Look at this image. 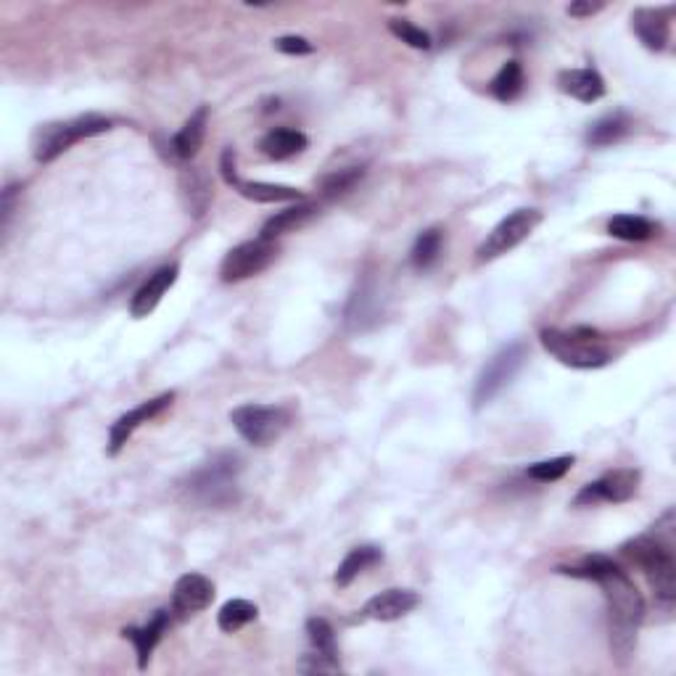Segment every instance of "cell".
<instances>
[{
  "instance_id": "obj_1",
  "label": "cell",
  "mask_w": 676,
  "mask_h": 676,
  "mask_svg": "<svg viewBox=\"0 0 676 676\" xmlns=\"http://www.w3.org/2000/svg\"><path fill=\"white\" fill-rule=\"evenodd\" d=\"M560 574L574 576V579L595 581L603 589L605 603H608V624H610V650L621 666L632 661L634 647H637V632L645 621V597L618 566L616 560L605 555H587L579 566L558 568Z\"/></svg>"
},
{
  "instance_id": "obj_2",
  "label": "cell",
  "mask_w": 676,
  "mask_h": 676,
  "mask_svg": "<svg viewBox=\"0 0 676 676\" xmlns=\"http://www.w3.org/2000/svg\"><path fill=\"white\" fill-rule=\"evenodd\" d=\"M674 510H666L661 521L653 529L629 539L621 547L626 558L634 566L642 568L650 587H653L655 603L666 613L676 603V555H674Z\"/></svg>"
},
{
  "instance_id": "obj_3",
  "label": "cell",
  "mask_w": 676,
  "mask_h": 676,
  "mask_svg": "<svg viewBox=\"0 0 676 676\" xmlns=\"http://www.w3.org/2000/svg\"><path fill=\"white\" fill-rule=\"evenodd\" d=\"M539 338H542L544 349L555 360L563 362L566 368L597 370L605 368L613 360L603 333L595 331V328H587V325H576V328H544L539 333Z\"/></svg>"
},
{
  "instance_id": "obj_4",
  "label": "cell",
  "mask_w": 676,
  "mask_h": 676,
  "mask_svg": "<svg viewBox=\"0 0 676 676\" xmlns=\"http://www.w3.org/2000/svg\"><path fill=\"white\" fill-rule=\"evenodd\" d=\"M238 478H241V457L222 452L209 463L185 478L183 492L201 507H228L238 500Z\"/></svg>"
},
{
  "instance_id": "obj_5",
  "label": "cell",
  "mask_w": 676,
  "mask_h": 676,
  "mask_svg": "<svg viewBox=\"0 0 676 676\" xmlns=\"http://www.w3.org/2000/svg\"><path fill=\"white\" fill-rule=\"evenodd\" d=\"M111 119L101 117V114H82V117L59 119V122H48L35 130L32 138V154L40 164H51L53 159H59L64 151L77 146L80 140L96 138V135L109 133Z\"/></svg>"
},
{
  "instance_id": "obj_6",
  "label": "cell",
  "mask_w": 676,
  "mask_h": 676,
  "mask_svg": "<svg viewBox=\"0 0 676 676\" xmlns=\"http://www.w3.org/2000/svg\"><path fill=\"white\" fill-rule=\"evenodd\" d=\"M523 362H526V346L521 341L502 346L478 375L476 389H473V407L481 410L484 405H489L505 386H510V381L523 368Z\"/></svg>"
},
{
  "instance_id": "obj_7",
  "label": "cell",
  "mask_w": 676,
  "mask_h": 676,
  "mask_svg": "<svg viewBox=\"0 0 676 676\" xmlns=\"http://www.w3.org/2000/svg\"><path fill=\"white\" fill-rule=\"evenodd\" d=\"M230 423L236 426L243 441H249L254 447H267L288 428V412L283 407L241 405L230 412Z\"/></svg>"
},
{
  "instance_id": "obj_8",
  "label": "cell",
  "mask_w": 676,
  "mask_h": 676,
  "mask_svg": "<svg viewBox=\"0 0 676 676\" xmlns=\"http://www.w3.org/2000/svg\"><path fill=\"white\" fill-rule=\"evenodd\" d=\"M539 222H542L539 209H515L513 214H507L505 220L494 225L486 241L478 246V262H492V259H500L507 251H513L515 246H521L537 230Z\"/></svg>"
},
{
  "instance_id": "obj_9",
  "label": "cell",
  "mask_w": 676,
  "mask_h": 676,
  "mask_svg": "<svg viewBox=\"0 0 676 676\" xmlns=\"http://www.w3.org/2000/svg\"><path fill=\"white\" fill-rule=\"evenodd\" d=\"M278 251V243L267 241L262 236L254 238V241L238 243L236 249H230L222 259L220 278L225 283H241V280L254 278L278 259Z\"/></svg>"
},
{
  "instance_id": "obj_10",
  "label": "cell",
  "mask_w": 676,
  "mask_h": 676,
  "mask_svg": "<svg viewBox=\"0 0 676 676\" xmlns=\"http://www.w3.org/2000/svg\"><path fill=\"white\" fill-rule=\"evenodd\" d=\"M640 489V471L634 468H616L600 476L597 481L587 484L576 494V507H589L597 502H626L632 500Z\"/></svg>"
},
{
  "instance_id": "obj_11",
  "label": "cell",
  "mask_w": 676,
  "mask_h": 676,
  "mask_svg": "<svg viewBox=\"0 0 676 676\" xmlns=\"http://www.w3.org/2000/svg\"><path fill=\"white\" fill-rule=\"evenodd\" d=\"M172 402H175V391H167V394H159V397L140 402L138 407H133V410L125 412L122 418H117V423H114L109 431V455H119L122 447L130 441V436H133L143 423L159 418Z\"/></svg>"
},
{
  "instance_id": "obj_12",
  "label": "cell",
  "mask_w": 676,
  "mask_h": 676,
  "mask_svg": "<svg viewBox=\"0 0 676 676\" xmlns=\"http://www.w3.org/2000/svg\"><path fill=\"white\" fill-rule=\"evenodd\" d=\"M214 584L204 574H185L172 589V610L180 616H193L212 605Z\"/></svg>"
},
{
  "instance_id": "obj_13",
  "label": "cell",
  "mask_w": 676,
  "mask_h": 676,
  "mask_svg": "<svg viewBox=\"0 0 676 676\" xmlns=\"http://www.w3.org/2000/svg\"><path fill=\"white\" fill-rule=\"evenodd\" d=\"M177 275H180V267L177 265H164L159 267L154 275H148L146 283H143V286L133 294V299H130V315H133L135 320H143V317L151 315V312L159 307V302L164 299V294L175 286Z\"/></svg>"
},
{
  "instance_id": "obj_14",
  "label": "cell",
  "mask_w": 676,
  "mask_h": 676,
  "mask_svg": "<svg viewBox=\"0 0 676 676\" xmlns=\"http://www.w3.org/2000/svg\"><path fill=\"white\" fill-rule=\"evenodd\" d=\"M632 30L647 51H663L671 37V8H637L632 14Z\"/></svg>"
},
{
  "instance_id": "obj_15",
  "label": "cell",
  "mask_w": 676,
  "mask_h": 676,
  "mask_svg": "<svg viewBox=\"0 0 676 676\" xmlns=\"http://www.w3.org/2000/svg\"><path fill=\"white\" fill-rule=\"evenodd\" d=\"M420 605V597L412 592V589H386V592H378L375 597H370L365 608H362V616L370 618V621H399L402 616L412 613V610Z\"/></svg>"
},
{
  "instance_id": "obj_16",
  "label": "cell",
  "mask_w": 676,
  "mask_h": 676,
  "mask_svg": "<svg viewBox=\"0 0 676 676\" xmlns=\"http://www.w3.org/2000/svg\"><path fill=\"white\" fill-rule=\"evenodd\" d=\"M167 626H169L167 610H156L154 618H151L146 626H127L125 632H122V637L135 645V655H138V669H146L148 661H151V653H154V647L159 645L162 634L167 632Z\"/></svg>"
},
{
  "instance_id": "obj_17",
  "label": "cell",
  "mask_w": 676,
  "mask_h": 676,
  "mask_svg": "<svg viewBox=\"0 0 676 676\" xmlns=\"http://www.w3.org/2000/svg\"><path fill=\"white\" fill-rule=\"evenodd\" d=\"M558 88L581 103H595L605 96V80L595 69H566V72H560Z\"/></svg>"
},
{
  "instance_id": "obj_18",
  "label": "cell",
  "mask_w": 676,
  "mask_h": 676,
  "mask_svg": "<svg viewBox=\"0 0 676 676\" xmlns=\"http://www.w3.org/2000/svg\"><path fill=\"white\" fill-rule=\"evenodd\" d=\"M206 125H209V109L201 106V109L196 111V114H191V119L177 130L172 143H169L175 159H180V162H191L193 156L199 154L201 143H204L206 138Z\"/></svg>"
},
{
  "instance_id": "obj_19",
  "label": "cell",
  "mask_w": 676,
  "mask_h": 676,
  "mask_svg": "<svg viewBox=\"0 0 676 676\" xmlns=\"http://www.w3.org/2000/svg\"><path fill=\"white\" fill-rule=\"evenodd\" d=\"M315 214H317L315 204H309V201H296L294 206H288L283 212L272 214L270 220L262 225V233H259V236L267 238V241H275V238L286 236V233H294V230H299L302 225H307Z\"/></svg>"
},
{
  "instance_id": "obj_20",
  "label": "cell",
  "mask_w": 676,
  "mask_h": 676,
  "mask_svg": "<svg viewBox=\"0 0 676 676\" xmlns=\"http://www.w3.org/2000/svg\"><path fill=\"white\" fill-rule=\"evenodd\" d=\"M307 146H309L307 135L299 133V130H291V127L270 130L265 138L259 140V151H262L267 159H272V162H283V159H291V156L302 154Z\"/></svg>"
},
{
  "instance_id": "obj_21",
  "label": "cell",
  "mask_w": 676,
  "mask_h": 676,
  "mask_svg": "<svg viewBox=\"0 0 676 676\" xmlns=\"http://www.w3.org/2000/svg\"><path fill=\"white\" fill-rule=\"evenodd\" d=\"M243 199L257 201V204H288V201H304V193L291 185H275V183H251L238 177L233 183Z\"/></svg>"
},
{
  "instance_id": "obj_22",
  "label": "cell",
  "mask_w": 676,
  "mask_h": 676,
  "mask_svg": "<svg viewBox=\"0 0 676 676\" xmlns=\"http://www.w3.org/2000/svg\"><path fill=\"white\" fill-rule=\"evenodd\" d=\"M383 560V552L381 547H373V544H362V547H354V550H349V555H346L341 563H338L336 568V584L338 587H349L354 579L360 574H365L368 568L378 566Z\"/></svg>"
},
{
  "instance_id": "obj_23",
  "label": "cell",
  "mask_w": 676,
  "mask_h": 676,
  "mask_svg": "<svg viewBox=\"0 0 676 676\" xmlns=\"http://www.w3.org/2000/svg\"><path fill=\"white\" fill-rule=\"evenodd\" d=\"M523 85H526V77H523L521 61H507V64H502L500 72L494 74L492 96L502 103H510L515 98H521Z\"/></svg>"
},
{
  "instance_id": "obj_24",
  "label": "cell",
  "mask_w": 676,
  "mask_h": 676,
  "mask_svg": "<svg viewBox=\"0 0 676 676\" xmlns=\"http://www.w3.org/2000/svg\"><path fill=\"white\" fill-rule=\"evenodd\" d=\"M629 130H632V122H629L626 114H610V117L597 119L595 125L589 127L587 143L595 148L613 146V143H618Z\"/></svg>"
},
{
  "instance_id": "obj_25",
  "label": "cell",
  "mask_w": 676,
  "mask_h": 676,
  "mask_svg": "<svg viewBox=\"0 0 676 676\" xmlns=\"http://www.w3.org/2000/svg\"><path fill=\"white\" fill-rule=\"evenodd\" d=\"M608 233L621 241H647V238H653L655 225L642 214H616L608 222Z\"/></svg>"
},
{
  "instance_id": "obj_26",
  "label": "cell",
  "mask_w": 676,
  "mask_h": 676,
  "mask_svg": "<svg viewBox=\"0 0 676 676\" xmlns=\"http://www.w3.org/2000/svg\"><path fill=\"white\" fill-rule=\"evenodd\" d=\"M259 608L249 600H228V603L222 605L220 613H217V626H220L222 632H238L251 621H257Z\"/></svg>"
},
{
  "instance_id": "obj_27",
  "label": "cell",
  "mask_w": 676,
  "mask_h": 676,
  "mask_svg": "<svg viewBox=\"0 0 676 676\" xmlns=\"http://www.w3.org/2000/svg\"><path fill=\"white\" fill-rule=\"evenodd\" d=\"M441 241H444V236H441L439 228L423 230V233L415 238V246H412L410 251L412 267H415V270H428V267L434 265L441 254Z\"/></svg>"
},
{
  "instance_id": "obj_28",
  "label": "cell",
  "mask_w": 676,
  "mask_h": 676,
  "mask_svg": "<svg viewBox=\"0 0 676 676\" xmlns=\"http://www.w3.org/2000/svg\"><path fill=\"white\" fill-rule=\"evenodd\" d=\"M574 463H576L574 455L550 457V460L529 465V468H526V476L534 478V481H542V484H550V481H560V478L566 476V473L574 468Z\"/></svg>"
},
{
  "instance_id": "obj_29",
  "label": "cell",
  "mask_w": 676,
  "mask_h": 676,
  "mask_svg": "<svg viewBox=\"0 0 676 676\" xmlns=\"http://www.w3.org/2000/svg\"><path fill=\"white\" fill-rule=\"evenodd\" d=\"M307 637H309V642H312V650L338 658L336 634H333V626L328 624L325 618H309V621H307Z\"/></svg>"
},
{
  "instance_id": "obj_30",
  "label": "cell",
  "mask_w": 676,
  "mask_h": 676,
  "mask_svg": "<svg viewBox=\"0 0 676 676\" xmlns=\"http://www.w3.org/2000/svg\"><path fill=\"white\" fill-rule=\"evenodd\" d=\"M183 188L185 196H188V209H191L196 217H201V214L206 212L209 201H212V191H209L206 180L201 175H196V172H191V175L183 177Z\"/></svg>"
},
{
  "instance_id": "obj_31",
  "label": "cell",
  "mask_w": 676,
  "mask_h": 676,
  "mask_svg": "<svg viewBox=\"0 0 676 676\" xmlns=\"http://www.w3.org/2000/svg\"><path fill=\"white\" fill-rule=\"evenodd\" d=\"M362 175H365L362 167L338 169V172H333V175H328L323 180V193L325 196H344V193H349L354 185L360 183Z\"/></svg>"
},
{
  "instance_id": "obj_32",
  "label": "cell",
  "mask_w": 676,
  "mask_h": 676,
  "mask_svg": "<svg viewBox=\"0 0 676 676\" xmlns=\"http://www.w3.org/2000/svg\"><path fill=\"white\" fill-rule=\"evenodd\" d=\"M389 30L391 35L399 37V40L410 45V48H418V51H428V48H431V35H428L426 30L415 27L412 22H407V19H391Z\"/></svg>"
},
{
  "instance_id": "obj_33",
  "label": "cell",
  "mask_w": 676,
  "mask_h": 676,
  "mask_svg": "<svg viewBox=\"0 0 676 676\" xmlns=\"http://www.w3.org/2000/svg\"><path fill=\"white\" fill-rule=\"evenodd\" d=\"M299 671H304V674H336V671H341V663L333 655H323L312 650L299 661Z\"/></svg>"
},
{
  "instance_id": "obj_34",
  "label": "cell",
  "mask_w": 676,
  "mask_h": 676,
  "mask_svg": "<svg viewBox=\"0 0 676 676\" xmlns=\"http://www.w3.org/2000/svg\"><path fill=\"white\" fill-rule=\"evenodd\" d=\"M275 48H278L280 53H288V56H307V53L315 51V45L309 43L307 37H299V35H283L275 40Z\"/></svg>"
},
{
  "instance_id": "obj_35",
  "label": "cell",
  "mask_w": 676,
  "mask_h": 676,
  "mask_svg": "<svg viewBox=\"0 0 676 676\" xmlns=\"http://www.w3.org/2000/svg\"><path fill=\"white\" fill-rule=\"evenodd\" d=\"M222 177H225V183L233 185L238 180V172H236V154H233V148H228L225 154H222Z\"/></svg>"
},
{
  "instance_id": "obj_36",
  "label": "cell",
  "mask_w": 676,
  "mask_h": 676,
  "mask_svg": "<svg viewBox=\"0 0 676 676\" xmlns=\"http://www.w3.org/2000/svg\"><path fill=\"white\" fill-rule=\"evenodd\" d=\"M597 11H603V3H571L568 6V14L576 16V19H581V16H592L597 14Z\"/></svg>"
}]
</instances>
